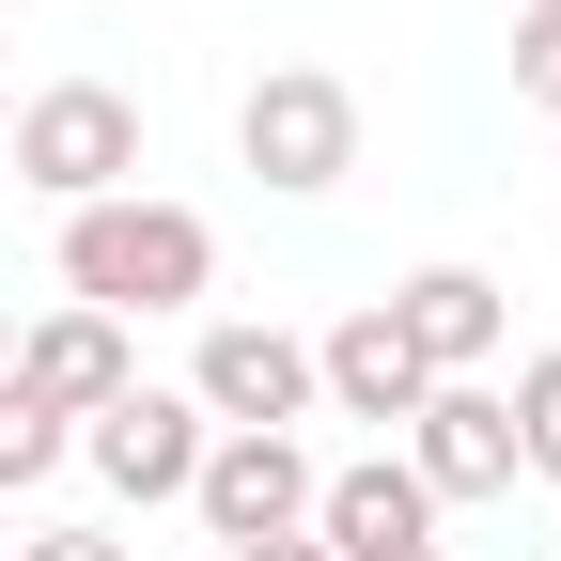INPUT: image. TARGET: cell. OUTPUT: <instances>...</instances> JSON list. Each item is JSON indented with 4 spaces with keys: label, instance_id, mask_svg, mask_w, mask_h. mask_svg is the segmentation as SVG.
Masks as SVG:
<instances>
[{
    "label": "cell",
    "instance_id": "obj_1",
    "mask_svg": "<svg viewBox=\"0 0 561 561\" xmlns=\"http://www.w3.org/2000/svg\"><path fill=\"white\" fill-rule=\"evenodd\" d=\"M203 280H219V234H203L187 203H157V187H110V203L62 219V297L110 312V328H140V312H203Z\"/></svg>",
    "mask_w": 561,
    "mask_h": 561
},
{
    "label": "cell",
    "instance_id": "obj_2",
    "mask_svg": "<svg viewBox=\"0 0 561 561\" xmlns=\"http://www.w3.org/2000/svg\"><path fill=\"white\" fill-rule=\"evenodd\" d=\"M0 157H16V187H47L62 219H79V203L140 187V110H125L110 79H47V94H16V125H0Z\"/></svg>",
    "mask_w": 561,
    "mask_h": 561
},
{
    "label": "cell",
    "instance_id": "obj_3",
    "mask_svg": "<svg viewBox=\"0 0 561 561\" xmlns=\"http://www.w3.org/2000/svg\"><path fill=\"white\" fill-rule=\"evenodd\" d=\"M234 157L265 172V187H343V172H359V94H343L328 79V62H265V79H250V110H234Z\"/></svg>",
    "mask_w": 561,
    "mask_h": 561
},
{
    "label": "cell",
    "instance_id": "obj_4",
    "mask_svg": "<svg viewBox=\"0 0 561 561\" xmlns=\"http://www.w3.org/2000/svg\"><path fill=\"white\" fill-rule=\"evenodd\" d=\"M187 405L219 421V437H297V405H312V343L265 328V312H219V328H203V359H187Z\"/></svg>",
    "mask_w": 561,
    "mask_h": 561
},
{
    "label": "cell",
    "instance_id": "obj_5",
    "mask_svg": "<svg viewBox=\"0 0 561 561\" xmlns=\"http://www.w3.org/2000/svg\"><path fill=\"white\" fill-rule=\"evenodd\" d=\"M405 483L421 500H515V405L483 390V375H437L421 390V421H405Z\"/></svg>",
    "mask_w": 561,
    "mask_h": 561
},
{
    "label": "cell",
    "instance_id": "obj_6",
    "mask_svg": "<svg viewBox=\"0 0 561 561\" xmlns=\"http://www.w3.org/2000/svg\"><path fill=\"white\" fill-rule=\"evenodd\" d=\"M312 453L297 437H203V468H187V515L219 530V546H265V530H312Z\"/></svg>",
    "mask_w": 561,
    "mask_h": 561
},
{
    "label": "cell",
    "instance_id": "obj_7",
    "mask_svg": "<svg viewBox=\"0 0 561 561\" xmlns=\"http://www.w3.org/2000/svg\"><path fill=\"white\" fill-rule=\"evenodd\" d=\"M203 437H219V421H203L187 390H157V375H140L125 405H94V421H79V453L110 468V500H187V468H203Z\"/></svg>",
    "mask_w": 561,
    "mask_h": 561
},
{
    "label": "cell",
    "instance_id": "obj_8",
    "mask_svg": "<svg viewBox=\"0 0 561 561\" xmlns=\"http://www.w3.org/2000/svg\"><path fill=\"white\" fill-rule=\"evenodd\" d=\"M0 375H16L47 421H94V405H125V390H140V343H125L110 312H79V297H62L47 328H16V359H0Z\"/></svg>",
    "mask_w": 561,
    "mask_h": 561
},
{
    "label": "cell",
    "instance_id": "obj_9",
    "mask_svg": "<svg viewBox=\"0 0 561 561\" xmlns=\"http://www.w3.org/2000/svg\"><path fill=\"white\" fill-rule=\"evenodd\" d=\"M375 312L405 328V359H421V375H483V359H500V328H515V297H500L483 265H421V280H390Z\"/></svg>",
    "mask_w": 561,
    "mask_h": 561
},
{
    "label": "cell",
    "instance_id": "obj_10",
    "mask_svg": "<svg viewBox=\"0 0 561 561\" xmlns=\"http://www.w3.org/2000/svg\"><path fill=\"white\" fill-rule=\"evenodd\" d=\"M312 546L328 561H390V546H437V500L405 483V453H359L312 483Z\"/></svg>",
    "mask_w": 561,
    "mask_h": 561
},
{
    "label": "cell",
    "instance_id": "obj_11",
    "mask_svg": "<svg viewBox=\"0 0 561 561\" xmlns=\"http://www.w3.org/2000/svg\"><path fill=\"white\" fill-rule=\"evenodd\" d=\"M312 390H328L343 421H421V390H437V375H421V359H405V328L359 297V312H343V328L312 343Z\"/></svg>",
    "mask_w": 561,
    "mask_h": 561
},
{
    "label": "cell",
    "instance_id": "obj_12",
    "mask_svg": "<svg viewBox=\"0 0 561 561\" xmlns=\"http://www.w3.org/2000/svg\"><path fill=\"white\" fill-rule=\"evenodd\" d=\"M62 453H79V421H47V405H32L16 375H0V500H16V483H47Z\"/></svg>",
    "mask_w": 561,
    "mask_h": 561
},
{
    "label": "cell",
    "instance_id": "obj_13",
    "mask_svg": "<svg viewBox=\"0 0 561 561\" xmlns=\"http://www.w3.org/2000/svg\"><path fill=\"white\" fill-rule=\"evenodd\" d=\"M500 405H515V468H530V483H561V343H546V359H530Z\"/></svg>",
    "mask_w": 561,
    "mask_h": 561
},
{
    "label": "cell",
    "instance_id": "obj_14",
    "mask_svg": "<svg viewBox=\"0 0 561 561\" xmlns=\"http://www.w3.org/2000/svg\"><path fill=\"white\" fill-rule=\"evenodd\" d=\"M515 94L561 110V0H515Z\"/></svg>",
    "mask_w": 561,
    "mask_h": 561
},
{
    "label": "cell",
    "instance_id": "obj_15",
    "mask_svg": "<svg viewBox=\"0 0 561 561\" xmlns=\"http://www.w3.org/2000/svg\"><path fill=\"white\" fill-rule=\"evenodd\" d=\"M16 561H125V546H110V530H32Z\"/></svg>",
    "mask_w": 561,
    "mask_h": 561
},
{
    "label": "cell",
    "instance_id": "obj_16",
    "mask_svg": "<svg viewBox=\"0 0 561 561\" xmlns=\"http://www.w3.org/2000/svg\"><path fill=\"white\" fill-rule=\"evenodd\" d=\"M219 561H328L312 530H265V546H219Z\"/></svg>",
    "mask_w": 561,
    "mask_h": 561
},
{
    "label": "cell",
    "instance_id": "obj_17",
    "mask_svg": "<svg viewBox=\"0 0 561 561\" xmlns=\"http://www.w3.org/2000/svg\"><path fill=\"white\" fill-rule=\"evenodd\" d=\"M390 561H453V546H390Z\"/></svg>",
    "mask_w": 561,
    "mask_h": 561
},
{
    "label": "cell",
    "instance_id": "obj_18",
    "mask_svg": "<svg viewBox=\"0 0 561 561\" xmlns=\"http://www.w3.org/2000/svg\"><path fill=\"white\" fill-rule=\"evenodd\" d=\"M0 359H16V312H0Z\"/></svg>",
    "mask_w": 561,
    "mask_h": 561
},
{
    "label": "cell",
    "instance_id": "obj_19",
    "mask_svg": "<svg viewBox=\"0 0 561 561\" xmlns=\"http://www.w3.org/2000/svg\"><path fill=\"white\" fill-rule=\"evenodd\" d=\"M0 125H16V94H0Z\"/></svg>",
    "mask_w": 561,
    "mask_h": 561
}]
</instances>
